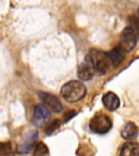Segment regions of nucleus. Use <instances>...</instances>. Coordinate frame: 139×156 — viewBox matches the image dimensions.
Here are the masks:
<instances>
[{
	"label": "nucleus",
	"instance_id": "f03ea898",
	"mask_svg": "<svg viewBox=\"0 0 139 156\" xmlns=\"http://www.w3.org/2000/svg\"><path fill=\"white\" fill-rule=\"evenodd\" d=\"M88 60L99 74H106L111 67L109 56L106 53L100 52V50H91L89 55H88Z\"/></svg>",
	"mask_w": 139,
	"mask_h": 156
},
{
	"label": "nucleus",
	"instance_id": "20e7f679",
	"mask_svg": "<svg viewBox=\"0 0 139 156\" xmlns=\"http://www.w3.org/2000/svg\"><path fill=\"white\" fill-rule=\"evenodd\" d=\"M136 41H138V35L131 27H127L121 34L120 38V43H121V49H124L125 52H131L134 48L136 46Z\"/></svg>",
	"mask_w": 139,
	"mask_h": 156
},
{
	"label": "nucleus",
	"instance_id": "2eb2a0df",
	"mask_svg": "<svg viewBox=\"0 0 139 156\" xmlns=\"http://www.w3.org/2000/svg\"><path fill=\"white\" fill-rule=\"evenodd\" d=\"M58 126H60V121H54V123H53V126H52V127H49V128H47V131H46V134H47V135H50V134H53V131H54L56 128H58Z\"/></svg>",
	"mask_w": 139,
	"mask_h": 156
},
{
	"label": "nucleus",
	"instance_id": "f8f14e48",
	"mask_svg": "<svg viewBox=\"0 0 139 156\" xmlns=\"http://www.w3.org/2000/svg\"><path fill=\"white\" fill-rule=\"evenodd\" d=\"M33 155H49V148L43 142H38L33 148Z\"/></svg>",
	"mask_w": 139,
	"mask_h": 156
},
{
	"label": "nucleus",
	"instance_id": "dca6fc26",
	"mask_svg": "<svg viewBox=\"0 0 139 156\" xmlns=\"http://www.w3.org/2000/svg\"><path fill=\"white\" fill-rule=\"evenodd\" d=\"M136 17H138V18H139V10H138V14H136Z\"/></svg>",
	"mask_w": 139,
	"mask_h": 156
},
{
	"label": "nucleus",
	"instance_id": "f257e3e1",
	"mask_svg": "<svg viewBox=\"0 0 139 156\" xmlns=\"http://www.w3.org/2000/svg\"><path fill=\"white\" fill-rule=\"evenodd\" d=\"M86 95V88L81 81H68L61 88V96L67 102H78Z\"/></svg>",
	"mask_w": 139,
	"mask_h": 156
},
{
	"label": "nucleus",
	"instance_id": "9d476101",
	"mask_svg": "<svg viewBox=\"0 0 139 156\" xmlns=\"http://www.w3.org/2000/svg\"><path fill=\"white\" fill-rule=\"evenodd\" d=\"M121 136L127 141L135 140L136 136H138V128H136L135 124L134 123H127L125 126L123 127V130H121Z\"/></svg>",
	"mask_w": 139,
	"mask_h": 156
},
{
	"label": "nucleus",
	"instance_id": "6e6552de",
	"mask_svg": "<svg viewBox=\"0 0 139 156\" xmlns=\"http://www.w3.org/2000/svg\"><path fill=\"white\" fill-rule=\"evenodd\" d=\"M103 105L107 110H117L120 107V99L114 92H107L103 96Z\"/></svg>",
	"mask_w": 139,
	"mask_h": 156
},
{
	"label": "nucleus",
	"instance_id": "39448f33",
	"mask_svg": "<svg viewBox=\"0 0 139 156\" xmlns=\"http://www.w3.org/2000/svg\"><path fill=\"white\" fill-rule=\"evenodd\" d=\"M39 98L42 99L43 105L47 107L49 110H52L53 113H61L63 112V105L58 101L54 95L46 94V92H39Z\"/></svg>",
	"mask_w": 139,
	"mask_h": 156
},
{
	"label": "nucleus",
	"instance_id": "423d86ee",
	"mask_svg": "<svg viewBox=\"0 0 139 156\" xmlns=\"http://www.w3.org/2000/svg\"><path fill=\"white\" fill-rule=\"evenodd\" d=\"M50 119V110L45 105H38L35 107V112H33V123L36 126H43L46 121Z\"/></svg>",
	"mask_w": 139,
	"mask_h": 156
},
{
	"label": "nucleus",
	"instance_id": "9b49d317",
	"mask_svg": "<svg viewBox=\"0 0 139 156\" xmlns=\"http://www.w3.org/2000/svg\"><path fill=\"white\" fill-rule=\"evenodd\" d=\"M120 153L123 156H139V144L138 142H127L121 148Z\"/></svg>",
	"mask_w": 139,
	"mask_h": 156
},
{
	"label": "nucleus",
	"instance_id": "ddd939ff",
	"mask_svg": "<svg viewBox=\"0 0 139 156\" xmlns=\"http://www.w3.org/2000/svg\"><path fill=\"white\" fill-rule=\"evenodd\" d=\"M130 27L136 32V35H139V18L136 16L130 17Z\"/></svg>",
	"mask_w": 139,
	"mask_h": 156
},
{
	"label": "nucleus",
	"instance_id": "7ed1b4c3",
	"mask_svg": "<svg viewBox=\"0 0 139 156\" xmlns=\"http://www.w3.org/2000/svg\"><path fill=\"white\" fill-rule=\"evenodd\" d=\"M91 130L96 134H106L111 130L113 123H111V119L106 114H97L96 117H93L89 124Z\"/></svg>",
	"mask_w": 139,
	"mask_h": 156
},
{
	"label": "nucleus",
	"instance_id": "1a4fd4ad",
	"mask_svg": "<svg viewBox=\"0 0 139 156\" xmlns=\"http://www.w3.org/2000/svg\"><path fill=\"white\" fill-rule=\"evenodd\" d=\"M107 56L110 58L111 66H120L124 62V58H125V50L121 48H116L113 50H110Z\"/></svg>",
	"mask_w": 139,
	"mask_h": 156
},
{
	"label": "nucleus",
	"instance_id": "4468645a",
	"mask_svg": "<svg viewBox=\"0 0 139 156\" xmlns=\"http://www.w3.org/2000/svg\"><path fill=\"white\" fill-rule=\"evenodd\" d=\"M13 148H11V144L10 142H2L0 144V155H9L11 153Z\"/></svg>",
	"mask_w": 139,
	"mask_h": 156
},
{
	"label": "nucleus",
	"instance_id": "0eeeda50",
	"mask_svg": "<svg viewBox=\"0 0 139 156\" xmlns=\"http://www.w3.org/2000/svg\"><path fill=\"white\" fill-rule=\"evenodd\" d=\"M95 75V68L93 66L89 63V60H88L86 63H82L79 67H78V77H79V80H82V81H89V80H92Z\"/></svg>",
	"mask_w": 139,
	"mask_h": 156
}]
</instances>
